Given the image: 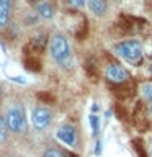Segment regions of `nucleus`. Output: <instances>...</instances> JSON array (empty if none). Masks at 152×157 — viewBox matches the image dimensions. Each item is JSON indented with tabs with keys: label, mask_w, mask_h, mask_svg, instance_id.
<instances>
[{
	"label": "nucleus",
	"mask_w": 152,
	"mask_h": 157,
	"mask_svg": "<svg viewBox=\"0 0 152 157\" xmlns=\"http://www.w3.org/2000/svg\"><path fill=\"white\" fill-rule=\"evenodd\" d=\"M92 111L97 113V111H98V105H93V106H92Z\"/></svg>",
	"instance_id": "obj_16"
},
{
	"label": "nucleus",
	"mask_w": 152,
	"mask_h": 157,
	"mask_svg": "<svg viewBox=\"0 0 152 157\" xmlns=\"http://www.w3.org/2000/svg\"><path fill=\"white\" fill-rule=\"evenodd\" d=\"M105 77L111 83H123L129 78V72L120 64H110L105 71Z\"/></svg>",
	"instance_id": "obj_5"
},
{
	"label": "nucleus",
	"mask_w": 152,
	"mask_h": 157,
	"mask_svg": "<svg viewBox=\"0 0 152 157\" xmlns=\"http://www.w3.org/2000/svg\"><path fill=\"white\" fill-rule=\"evenodd\" d=\"M5 157H12V155H5Z\"/></svg>",
	"instance_id": "obj_19"
},
{
	"label": "nucleus",
	"mask_w": 152,
	"mask_h": 157,
	"mask_svg": "<svg viewBox=\"0 0 152 157\" xmlns=\"http://www.w3.org/2000/svg\"><path fill=\"white\" fill-rule=\"evenodd\" d=\"M51 120H52L51 111H49L48 108H44V106H38L31 111V123L38 131L46 129V128L51 124Z\"/></svg>",
	"instance_id": "obj_4"
},
{
	"label": "nucleus",
	"mask_w": 152,
	"mask_h": 157,
	"mask_svg": "<svg viewBox=\"0 0 152 157\" xmlns=\"http://www.w3.org/2000/svg\"><path fill=\"white\" fill-rule=\"evenodd\" d=\"M150 157H152V149H150Z\"/></svg>",
	"instance_id": "obj_18"
},
{
	"label": "nucleus",
	"mask_w": 152,
	"mask_h": 157,
	"mask_svg": "<svg viewBox=\"0 0 152 157\" xmlns=\"http://www.w3.org/2000/svg\"><path fill=\"white\" fill-rule=\"evenodd\" d=\"M88 8H90V12L93 15L101 17L106 12V2L105 0H88Z\"/></svg>",
	"instance_id": "obj_9"
},
{
	"label": "nucleus",
	"mask_w": 152,
	"mask_h": 157,
	"mask_svg": "<svg viewBox=\"0 0 152 157\" xmlns=\"http://www.w3.org/2000/svg\"><path fill=\"white\" fill-rule=\"evenodd\" d=\"M5 121H7L8 131H13V132H25L26 131V116H25V110L20 103L13 105L7 111Z\"/></svg>",
	"instance_id": "obj_3"
},
{
	"label": "nucleus",
	"mask_w": 152,
	"mask_h": 157,
	"mask_svg": "<svg viewBox=\"0 0 152 157\" xmlns=\"http://www.w3.org/2000/svg\"><path fill=\"white\" fill-rule=\"evenodd\" d=\"M113 51L123 61L134 64L137 61H141V57H142V43L139 39H126V41L115 44Z\"/></svg>",
	"instance_id": "obj_1"
},
{
	"label": "nucleus",
	"mask_w": 152,
	"mask_h": 157,
	"mask_svg": "<svg viewBox=\"0 0 152 157\" xmlns=\"http://www.w3.org/2000/svg\"><path fill=\"white\" fill-rule=\"evenodd\" d=\"M90 126H92V132L93 136H98V131H100V116L98 115H90Z\"/></svg>",
	"instance_id": "obj_13"
},
{
	"label": "nucleus",
	"mask_w": 152,
	"mask_h": 157,
	"mask_svg": "<svg viewBox=\"0 0 152 157\" xmlns=\"http://www.w3.org/2000/svg\"><path fill=\"white\" fill-rule=\"evenodd\" d=\"M43 157H70V155L62 149H59V147H49L43 152Z\"/></svg>",
	"instance_id": "obj_11"
},
{
	"label": "nucleus",
	"mask_w": 152,
	"mask_h": 157,
	"mask_svg": "<svg viewBox=\"0 0 152 157\" xmlns=\"http://www.w3.org/2000/svg\"><path fill=\"white\" fill-rule=\"evenodd\" d=\"M85 3H87V0H70V5H72V7H75V8L85 7Z\"/></svg>",
	"instance_id": "obj_14"
},
{
	"label": "nucleus",
	"mask_w": 152,
	"mask_h": 157,
	"mask_svg": "<svg viewBox=\"0 0 152 157\" xmlns=\"http://www.w3.org/2000/svg\"><path fill=\"white\" fill-rule=\"evenodd\" d=\"M34 10H36V13L44 20H51L54 17V13H56L51 0H38V2L34 3Z\"/></svg>",
	"instance_id": "obj_7"
},
{
	"label": "nucleus",
	"mask_w": 152,
	"mask_h": 157,
	"mask_svg": "<svg viewBox=\"0 0 152 157\" xmlns=\"http://www.w3.org/2000/svg\"><path fill=\"white\" fill-rule=\"evenodd\" d=\"M7 139H8V126H7L5 118L0 116V144H3Z\"/></svg>",
	"instance_id": "obj_12"
},
{
	"label": "nucleus",
	"mask_w": 152,
	"mask_h": 157,
	"mask_svg": "<svg viewBox=\"0 0 152 157\" xmlns=\"http://www.w3.org/2000/svg\"><path fill=\"white\" fill-rule=\"evenodd\" d=\"M149 113H150V116H152V103L149 105Z\"/></svg>",
	"instance_id": "obj_17"
},
{
	"label": "nucleus",
	"mask_w": 152,
	"mask_h": 157,
	"mask_svg": "<svg viewBox=\"0 0 152 157\" xmlns=\"http://www.w3.org/2000/svg\"><path fill=\"white\" fill-rule=\"evenodd\" d=\"M10 10H12V0H0V26L8 23Z\"/></svg>",
	"instance_id": "obj_8"
},
{
	"label": "nucleus",
	"mask_w": 152,
	"mask_h": 157,
	"mask_svg": "<svg viewBox=\"0 0 152 157\" xmlns=\"http://www.w3.org/2000/svg\"><path fill=\"white\" fill-rule=\"evenodd\" d=\"M139 92H141V97L144 98L146 101L152 103V82H144L139 87Z\"/></svg>",
	"instance_id": "obj_10"
},
{
	"label": "nucleus",
	"mask_w": 152,
	"mask_h": 157,
	"mask_svg": "<svg viewBox=\"0 0 152 157\" xmlns=\"http://www.w3.org/2000/svg\"><path fill=\"white\" fill-rule=\"evenodd\" d=\"M56 137L62 144H66L69 147H75L77 146V131L72 124H62L56 132Z\"/></svg>",
	"instance_id": "obj_6"
},
{
	"label": "nucleus",
	"mask_w": 152,
	"mask_h": 157,
	"mask_svg": "<svg viewBox=\"0 0 152 157\" xmlns=\"http://www.w3.org/2000/svg\"><path fill=\"white\" fill-rule=\"evenodd\" d=\"M49 51H51L52 59L57 64L64 66L69 59H70V44H69L67 38L64 34L57 33L51 38V43H49Z\"/></svg>",
	"instance_id": "obj_2"
},
{
	"label": "nucleus",
	"mask_w": 152,
	"mask_h": 157,
	"mask_svg": "<svg viewBox=\"0 0 152 157\" xmlns=\"http://www.w3.org/2000/svg\"><path fill=\"white\" fill-rule=\"evenodd\" d=\"M100 154H101V141L98 139V141L95 142V155L98 157V155H100Z\"/></svg>",
	"instance_id": "obj_15"
}]
</instances>
